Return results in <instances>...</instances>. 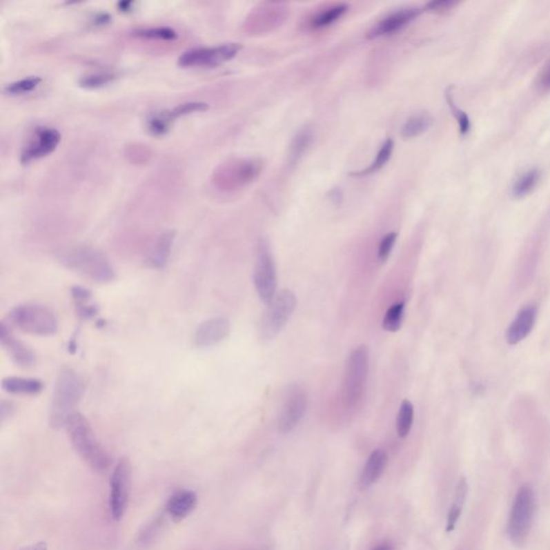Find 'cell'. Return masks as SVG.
I'll return each mask as SVG.
<instances>
[{"label":"cell","instance_id":"9c48e42d","mask_svg":"<svg viewBox=\"0 0 550 550\" xmlns=\"http://www.w3.org/2000/svg\"><path fill=\"white\" fill-rule=\"evenodd\" d=\"M254 283L262 302L269 304L277 295V267L269 245L262 242L258 250L257 262L255 266Z\"/></svg>","mask_w":550,"mask_h":550},{"label":"cell","instance_id":"5b68a950","mask_svg":"<svg viewBox=\"0 0 550 550\" xmlns=\"http://www.w3.org/2000/svg\"><path fill=\"white\" fill-rule=\"evenodd\" d=\"M369 364L370 351L366 345L356 347L347 358L343 383V395L347 406H355L362 400L368 378Z\"/></svg>","mask_w":550,"mask_h":550},{"label":"cell","instance_id":"8d00e7d4","mask_svg":"<svg viewBox=\"0 0 550 550\" xmlns=\"http://www.w3.org/2000/svg\"><path fill=\"white\" fill-rule=\"evenodd\" d=\"M536 86L542 92L550 90V59L546 61L543 68L540 69L538 78H536Z\"/></svg>","mask_w":550,"mask_h":550},{"label":"cell","instance_id":"7a4b0ae2","mask_svg":"<svg viewBox=\"0 0 550 550\" xmlns=\"http://www.w3.org/2000/svg\"><path fill=\"white\" fill-rule=\"evenodd\" d=\"M71 445L75 453L90 468L97 472H104L111 464V458L97 438L90 422L80 412L70 415L65 424Z\"/></svg>","mask_w":550,"mask_h":550},{"label":"cell","instance_id":"3957f363","mask_svg":"<svg viewBox=\"0 0 550 550\" xmlns=\"http://www.w3.org/2000/svg\"><path fill=\"white\" fill-rule=\"evenodd\" d=\"M59 259L66 268L96 283H111L117 277L109 259L95 248L85 246L71 248L63 252Z\"/></svg>","mask_w":550,"mask_h":550},{"label":"cell","instance_id":"f546056e","mask_svg":"<svg viewBox=\"0 0 550 550\" xmlns=\"http://www.w3.org/2000/svg\"><path fill=\"white\" fill-rule=\"evenodd\" d=\"M137 37L146 38V39H159V40H175L177 39V34L169 27H150V28H142L137 30Z\"/></svg>","mask_w":550,"mask_h":550},{"label":"cell","instance_id":"8992f818","mask_svg":"<svg viewBox=\"0 0 550 550\" xmlns=\"http://www.w3.org/2000/svg\"><path fill=\"white\" fill-rule=\"evenodd\" d=\"M536 511V495L533 488L529 485L522 486L517 492L514 503L509 515V538L513 543L520 545L528 538Z\"/></svg>","mask_w":550,"mask_h":550},{"label":"cell","instance_id":"484cf974","mask_svg":"<svg viewBox=\"0 0 550 550\" xmlns=\"http://www.w3.org/2000/svg\"><path fill=\"white\" fill-rule=\"evenodd\" d=\"M405 303L403 301L395 303L388 308L385 317L383 320V328L388 333H397L402 326L404 317Z\"/></svg>","mask_w":550,"mask_h":550},{"label":"cell","instance_id":"ffe728a7","mask_svg":"<svg viewBox=\"0 0 550 550\" xmlns=\"http://www.w3.org/2000/svg\"><path fill=\"white\" fill-rule=\"evenodd\" d=\"M1 388L11 395H36L43 391L44 384L38 378L9 376L3 378Z\"/></svg>","mask_w":550,"mask_h":550},{"label":"cell","instance_id":"60d3db41","mask_svg":"<svg viewBox=\"0 0 550 550\" xmlns=\"http://www.w3.org/2000/svg\"><path fill=\"white\" fill-rule=\"evenodd\" d=\"M374 550H391V548L386 545H382L380 546V547L375 548Z\"/></svg>","mask_w":550,"mask_h":550},{"label":"cell","instance_id":"d590c367","mask_svg":"<svg viewBox=\"0 0 550 550\" xmlns=\"http://www.w3.org/2000/svg\"><path fill=\"white\" fill-rule=\"evenodd\" d=\"M397 238V233H389L384 237L383 240L380 243V248H378V259H380V262H385L388 257L391 256V251H393V245H395Z\"/></svg>","mask_w":550,"mask_h":550},{"label":"cell","instance_id":"8fae6325","mask_svg":"<svg viewBox=\"0 0 550 550\" xmlns=\"http://www.w3.org/2000/svg\"><path fill=\"white\" fill-rule=\"evenodd\" d=\"M306 391L301 386L291 385L287 389L279 417V430L282 433H289L298 426L306 411Z\"/></svg>","mask_w":550,"mask_h":550},{"label":"cell","instance_id":"6da1fadb","mask_svg":"<svg viewBox=\"0 0 550 550\" xmlns=\"http://www.w3.org/2000/svg\"><path fill=\"white\" fill-rule=\"evenodd\" d=\"M85 383L82 376L71 368H63L56 378L49 410V424L57 430L65 428L66 422L84 395Z\"/></svg>","mask_w":550,"mask_h":550},{"label":"cell","instance_id":"4fadbf2b","mask_svg":"<svg viewBox=\"0 0 550 550\" xmlns=\"http://www.w3.org/2000/svg\"><path fill=\"white\" fill-rule=\"evenodd\" d=\"M0 344L17 366L30 369L36 366L37 357L34 351L17 339L5 322L0 324Z\"/></svg>","mask_w":550,"mask_h":550},{"label":"cell","instance_id":"7c38bea8","mask_svg":"<svg viewBox=\"0 0 550 550\" xmlns=\"http://www.w3.org/2000/svg\"><path fill=\"white\" fill-rule=\"evenodd\" d=\"M61 134L57 129L38 127L34 131L21 153V163L30 164L32 160L46 157L55 150L61 142Z\"/></svg>","mask_w":550,"mask_h":550},{"label":"cell","instance_id":"1f68e13d","mask_svg":"<svg viewBox=\"0 0 550 550\" xmlns=\"http://www.w3.org/2000/svg\"><path fill=\"white\" fill-rule=\"evenodd\" d=\"M161 526H163V518L161 517H157V518L150 521V524L146 526V528L141 531L140 534H139L138 540H137V544H138L139 547H148L150 543H153L154 538L157 536Z\"/></svg>","mask_w":550,"mask_h":550},{"label":"cell","instance_id":"4dcf8cb0","mask_svg":"<svg viewBox=\"0 0 550 550\" xmlns=\"http://www.w3.org/2000/svg\"><path fill=\"white\" fill-rule=\"evenodd\" d=\"M208 104L206 102L202 101H190L185 102V104H179L177 107L173 108V110L167 111L171 121H175L177 117H184V115H192L196 112H204L208 110Z\"/></svg>","mask_w":550,"mask_h":550},{"label":"cell","instance_id":"2e32d148","mask_svg":"<svg viewBox=\"0 0 550 550\" xmlns=\"http://www.w3.org/2000/svg\"><path fill=\"white\" fill-rule=\"evenodd\" d=\"M197 504L198 497L193 490L179 489L168 499L166 513L175 522H181L192 514Z\"/></svg>","mask_w":550,"mask_h":550},{"label":"cell","instance_id":"ba28073f","mask_svg":"<svg viewBox=\"0 0 550 550\" xmlns=\"http://www.w3.org/2000/svg\"><path fill=\"white\" fill-rule=\"evenodd\" d=\"M132 466L126 457L119 459L110 478L109 507L112 518L119 521L124 517L130 498Z\"/></svg>","mask_w":550,"mask_h":550},{"label":"cell","instance_id":"e575fe53","mask_svg":"<svg viewBox=\"0 0 550 550\" xmlns=\"http://www.w3.org/2000/svg\"><path fill=\"white\" fill-rule=\"evenodd\" d=\"M446 98L447 101H449V107H451V111H453V115H455L457 121H458L459 128H460L461 134H468L471 128L470 119H469L466 112H463L462 110H460L458 107H457L456 104H453V97H451V94L449 92V90L446 92Z\"/></svg>","mask_w":550,"mask_h":550},{"label":"cell","instance_id":"cb8c5ba5","mask_svg":"<svg viewBox=\"0 0 550 550\" xmlns=\"http://www.w3.org/2000/svg\"><path fill=\"white\" fill-rule=\"evenodd\" d=\"M347 9L348 8L345 3H337V5L331 6V7L313 17L312 21H311V25L314 28H322V27L333 24L346 12Z\"/></svg>","mask_w":550,"mask_h":550},{"label":"cell","instance_id":"e0dca14e","mask_svg":"<svg viewBox=\"0 0 550 550\" xmlns=\"http://www.w3.org/2000/svg\"><path fill=\"white\" fill-rule=\"evenodd\" d=\"M536 315H538V308L536 306H531L522 308L507 329V343L516 345L526 339L533 329Z\"/></svg>","mask_w":550,"mask_h":550},{"label":"cell","instance_id":"44dd1931","mask_svg":"<svg viewBox=\"0 0 550 550\" xmlns=\"http://www.w3.org/2000/svg\"><path fill=\"white\" fill-rule=\"evenodd\" d=\"M73 301L78 315L84 320H90L98 312V306L92 303V293L88 288L82 286H73L71 288Z\"/></svg>","mask_w":550,"mask_h":550},{"label":"cell","instance_id":"f35d334b","mask_svg":"<svg viewBox=\"0 0 550 550\" xmlns=\"http://www.w3.org/2000/svg\"><path fill=\"white\" fill-rule=\"evenodd\" d=\"M20 550H48V545L44 542H39V543L25 546L24 548Z\"/></svg>","mask_w":550,"mask_h":550},{"label":"cell","instance_id":"9a60e30c","mask_svg":"<svg viewBox=\"0 0 550 550\" xmlns=\"http://www.w3.org/2000/svg\"><path fill=\"white\" fill-rule=\"evenodd\" d=\"M420 12H422V10L418 9V8H405V9L395 11V12L387 15L381 22L377 23L368 32L366 37H368L369 39H373V38H378V37L393 34V32L403 28L405 25L410 24L412 21H414L420 14Z\"/></svg>","mask_w":550,"mask_h":550},{"label":"cell","instance_id":"83f0119b","mask_svg":"<svg viewBox=\"0 0 550 550\" xmlns=\"http://www.w3.org/2000/svg\"><path fill=\"white\" fill-rule=\"evenodd\" d=\"M171 124H173V121H171L169 115H168L167 111H164L161 112V113L152 115V117L148 119L146 127H148V130L150 134L153 135V136L159 137L167 134L168 131L170 130Z\"/></svg>","mask_w":550,"mask_h":550},{"label":"cell","instance_id":"52a82bcc","mask_svg":"<svg viewBox=\"0 0 550 550\" xmlns=\"http://www.w3.org/2000/svg\"><path fill=\"white\" fill-rule=\"evenodd\" d=\"M297 306V297L289 289H284L275 295L269 303L260 322L262 339L272 340L286 326Z\"/></svg>","mask_w":550,"mask_h":550},{"label":"cell","instance_id":"277c9868","mask_svg":"<svg viewBox=\"0 0 550 550\" xmlns=\"http://www.w3.org/2000/svg\"><path fill=\"white\" fill-rule=\"evenodd\" d=\"M9 320L23 333L38 337H51L59 329V322L54 313L40 304L17 306L9 314Z\"/></svg>","mask_w":550,"mask_h":550},{"label":"cell","instance_id":"603a6c76","mask_svg":"<svg viewBox=\"0 0 550 550\" xmlns=\"http://www.w3.org/2000/svg\"><path fill=\"white\" fill-rule=\"evenodd\" d=\"M432 119L426 113L413 115L407 119L404 126H403L401 135L404 139H413L415 137L420 136L424 131L428 130L431 126Z\"/></svg>","mask_w":550,"mask_h":550},{"label":"cell","instance_id":"7402d4cb","mask_svg":"<svg viewBox=\"0 0 550 550\" xmlns=\"http://www.w3.org/2000/svg\"><path fill=\"white\" fill-rule=\"evenodd\" d=\"M540 177V173L538 169H530L522 173L513 185V189H511L513 196L522 198V197L530 194L538 185Z\"/></svg>","mask_w":550,"mask_h":550},{"label":"cell","instance_id":"d4e9b609","mask_svg":"<svg viewBox=\"0 0 550 550\" xmlns=\"http://www.w3.org/2000/svg\"><path fill=\"white\" fill-rule=\"evenodd\" d=\"M414 422V405L409 400L401 403L400 409L397 412V432L400 438H406L412 429Z\"/></svg>","mask_w":550,"mask_h":550},{"label":"cell","instance_id":"d6a6232c","mask_svg":"<svg viewBox=\"0 0 550 550\" xmlns=\"http://www.w3.org/2000/svg\"><path fill=\"white\" fill-rule=\"evenodd\" d=\"M115 79V75L113 73H92V75L83 77L80 80V85L85 88H99L104 85L109 84Z\"/></svg>","mask_w":550,"mask_h":550},{"label":"cell","instance_id":"ac0fdd59","mask_svg":"<svg viewBox=\"0 0 550 550\" xmlns=\"http://www.w3.org/2000/svg\"><path fill=\"white\" fill-rule=\"evenodd\" d=\"M388 456L385 451L383 449H375L372 451L371 455L369 456L366 464H364V470L360 476V488L362 489H368L374 485L380 478L383 475L384 471L387 466Z\"/></svg>","mask_w":550,"mask_h":550},{"label":"cell","instance_id":"b9f144b4","mask_svg":"<svg viewBox=\"0 0 550 550\" xmlns=\"http://www.w3.org/2000/svg\"><path fill=\"white\" fill-rule=\"evenodd\" d=\"M262 550H272V549H270V548H266V549H262Z\"/></svg>","mask_w":550,"mask_h":550},{"label":"cell","instance_id":"ab89813d","mask_svg":"<svg viewBox=\"0 0 550 550\" xmlns=\"http://www.w3.org/2000/svg\"><path fill=\"white\" fill-rule=\"evenodd\" d=\"M132 5L134 3H131V1H121V3H117L119 11H123V12H129L132 9Z\"/></svg>","mask_w":550,"mask_h":550},{"label":"cell","instance_id":"30bf717a","mask_svg":"<svg viewBox=\"0 0 550 550\" xmlns=\"http://www.w3.org/2000/svg\"><path fill=\"white\" fill-rule=\"evenodd\" d=\"M241 46L238 43H226L214 48L188 50L179 56L181 67H216L233 59Z\"/></svg>","mask_w":550,"mask_h":550},{"label":"cell","instance_id":"836d02e7","mask_svg":"<svg viewBox=\"0 0 550 550\" xmlns=\"http://www.w3.org/2000/svg\"><path fill=\"white\" fill-rule=\"evenodd\" d=\"M311 140H312V132L308 129H303L297 135L293 144H291V154L293 160H298V158L302 155L303 152L308 148Z\"/></svg>","mask_w":550,"mask_h":550},{"label":"cell","instance_id":"f1b7e54d","mask_svg":"<svg viewBox=\"0 0 550 550\" xmlns=\"http://www.w3.org/2000/svg\"><path fill=\"white\" fill-rule=\"evenodd\" d=\"M41 81L40 77H28V78L8 84L5 88V92L6 94L12 95V96L27 94V92L34 90L41 83Z\"/></svg>","mask_w":550,"mask_h":550},{"label":"cell","instance_id":"4316f807","mask_svg":"<svg viewBox=\"0 0 550 550\" xmlns=\"http://www.w3.org/2000/svg\"><path fill=\"white\" fill-rule=\"evenodd\" d=\"M393 141L391 140V139H387L385 144L382 146L381 150H380V152H378L377 155H376L375 160L371 164V166L366 168V169L362 170V171H359V173H352V175L360 177V175H368L376 173V171L382 169V168L386 165V163H387L389 158H391V154H393Z\"/></svg>","mask_w":550,"mask_h":550},{"label":"cell","instance_id":"d6986e66","mask_svg":"<svg viewBox=\"0 0 550 550\" xmlns=\"http://www.w3.org/2000/svg\"><path fill=\"white\" fill-rule=\"evenodd\" d=\"M173 240H175L173 231H166L158 237L146 257V264L148 267L156 270H161L166 267L173 248Z\"/></svg>","mask_w":550,"mask_h":550},{"label":"cell","instance_id":"5bb4252c","mask_svg":"<svg viewBox=\"0 0 550 550\" xmlns=\"http://www.w3.org/2000/svg\"><path fill=\"white\" fill-rule=\"evenodd\" d=\"M230 324L224 317H214L206 320L197 328L194 343L197 347H210L218 344L228 337Z\"/></svg>","mask_w":550,"mask_h":550},{"label":"cell","instance_id":"74e56055","mask_svg":"<svg viewBox=\"0 0 550 550\" xmlns=\"http://www.w3.org/2000/svg\"><path fill=\"white\" fill-rule=\"evenodd\" d=\"M458 1H453V0H436V1L426 3V9L434 11V12H443V11L449 10L451 8L455 7Z\"/></svg>","mask_w":550,"mask_h":550}]
</instances>
